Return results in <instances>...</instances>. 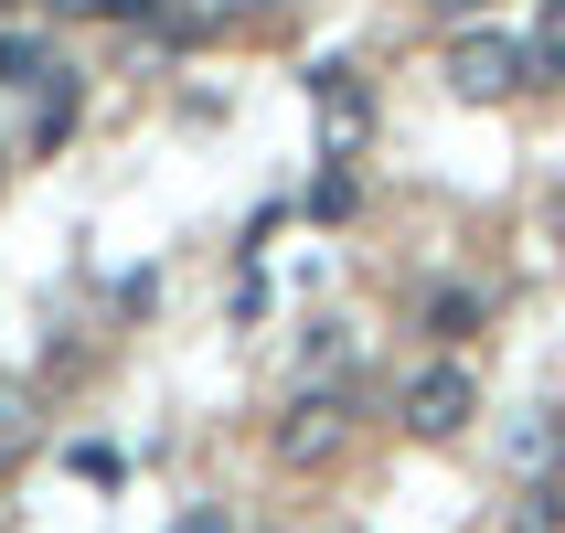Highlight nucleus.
Listing matches in <instances>:
<instances>
[{
  "mask_svg": "<svg viewBox=\"0 0 565 533\" xmlns=\"http://www.w3.org/2000/svg\"><path fill=\"white\" fill-rule=\"evenodd\" d=\"M64 64H54V43L43 32H22V22H0V86H54Z\"/></svg>",
  "mask_w": 565,
  "mask_h": 533,
  "instance_id": "6",
  "label": "nucleus"
},
{
  "mask_svg": "<svg viewBox=\"0 0 565 533\" xmlns=\"http://www.w3.org/2000/svg\"><path fill=\"white\" fill-rule=\"evenodd\" d=\"M470 416H480V374L459 363V352L406 363V384H395V427H406V438H459Z\"/></svg>",
  "mask_w": 565,
  "mask_h": 533,
  "instance_id": "1",
  "label": "nucleus"
},
{
  "mask_svg": "<svg viewBox=\"0 0 565 533\" xmlns=\"http://www.w3.org/2000/svg\"><path fill=\"white\" fill-rule=\"evenodd\" d=\"M534 64H555V75H565V0L544 11V32H534Z\"/></svg>",
  "mask_w": 565,
  "mask_h": 533,
  "instance_id": "12",
  "label": "nucleus"
},
{
  "mask_svg": "<svg viewBox=\"0 0 565 533\" xmlns=\"http://www.w3.org/2000/svg\"><path fill=\"white\" fill-rule=\"evenodd\" d=\"M438 75H448V96H470V107H502L523 75H534V43H512V32H459L438 54Z\"/></svg>",
  "mask_w": 565,
  "mask_h": 533,
  "instance_id": "2",
  "label": "nucleus"
},
{
  "mask_svg": "<svg viewBox=\"0 0 565 533\" xmlns=\"http://www.w3.org/2000/svg\"><path fill=\"white\" fill-rule=\"evenodd\" d=\"M352 448V395L342 384H331V395H288V416H278V470H331V459H342Z\"/></svg>",
  "mask_w": 565,
  "mask_h": 533,
  "instance_id": "3",
  "label": "nucleus"
},
{
  "mask_svg": "<svg viewBox=\"0 0 565 533\" xmlns=\"http://www.w3.org/2000/svg\"><path fill=\"white\" fill-rule=\"evenodd\" d=\"M182 533H224V512H192V523H182Z\"/></svg>",
  "mask_w": 565,
  "mask_h": 533,
  "instance_id": "14",
  "label": "nucleus"
},
{
  "mask_svg": "<svg viewBox=\"0 0 565 533\" xmlns=\"http://www.w3.org/2000/svg\"><path fill=\"white\" fill-rule=\"evenodd\" d=\"M352 203H363V182H352V160H320V182H310V214H320V224H342Z\"/></svg>",
  "mask_w": 565,
  "mask_h": 533,
  "instance_id": "9",
  "label": "nucleus"
},
{
  "mask_svg": "<svg viewBox=\"0 0 565 533\" xmlns=\"http://www.w3.org/2000/svg\"><path fill=\"white\" fill-rule=\"evenodd\" d=\"M502 470L523 480V491H555V470H565V406L502 416Z\"/></svg>",
  "mask_w": 565,
  "mask_h": 533,
  "instance_id": "4",
  "label": "nucleus"
},
{
  "mask_svg": "<svg viewBox=\"0 0 565 533\" xmlns=\"http://www.w3.org/2000/svg\"><path fill=\"white\" fill-rule=\"evenodd\" d=\"M512 533H565V502L555 491H523V502H512Z\"/></svg>",
  "mask_w": 565,
  "mask_h": 533,
  "instance_id": "11",
  "label": "nucleus"
},
{
  "mask_svg": "<svg viewBox=\"0 0 565 533\" xmlns=\"http://www.w3.org/2000/svg\"><path fill=\"white\" fill-rule=\"evenodd\" d=\"M480 320H491V299H480V288H427V331H438V342H470Z\"/></svg>",
  "mask_w": 565,
  "mask_h": 533,
  "instance_id": "7",
  "label": "nucleus"
},
{
  "mask_svg": "<svg viewBox=\"0 0 565 533\" xmlns=\"http://www.w3.org/2000/svg\"><path fill=\"white\" fill-rule=\"evenodd\" d=\"M448 11H491V0H448Z\"/></svg>",
  "mask_w": 565,
  "mask_h": 533,
  "instance_id": "15",
  "label": "nucleus"
},
{
  "mask_svg": "<svg viewBox=\"0 0 565 533\" xmlns=\"http://www.w3.org/2000/svg\"><path fill=\"white\" fill-rule=\"evenodd\" d=\"M310 107H320V128H331V160L363 150V128H374V96H363V75H352V64H310Z\"/></svg>",
  "mask_w": 565,
  "mask_h": 533,
  "instance_id": "5",
  "label": "nucleus"
},
{
  "mask_svg": "<svg viewBox=\"0 0 565 533\" xmlns=\"http://www.w3.org/2000/svg\"><path fill=\"white\" fill-rule=\"evenodd\" d=\"M203 11H214V22H235V11H267V0H203Z\"/></svg>",
  "mask_w": 565,
  "mask_h": 533,
  "instance_id": "13",
  "label": "nucleus"
},
{
  "mask_svg": "<svg viewBox=\"0 0 565 533\" xmlns=\"http://www.w3.org/2000/svg\"><path fill=\"white\" fill-rule=\"evenodd\" d=\"M75 107H86V96H75V75H54V86H32V150H54L64 128H75Z\"/></svg>",
  "mask_w": 565,
  "mask_h": 533,
  "instance_id": "8",
  "label": "nucleus"
},
{
  "mask_svg": "<svg viewBox=\"0 0 565 533\" xmlns=\"http://www.w3.org/2000/svg\"><path fill=\"white\" fill-rule=\"evenodd\" d=\"M22 448H32V384L0 374V459H22Z\"/></svg>",
  "mask_w": 565,
  "mask_h": 533,
  "instance_id": "10",
  "label": "nucleus"
}]
</instances>
